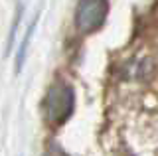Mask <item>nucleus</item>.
I'll list each match as a JSON object with an SVG mask.
<instances>
[{
	"label": "nucleus",
	"mask_w": 158,
	"mask_h": 156,
	"mask_svg": "<svg viewBox=\"0 0 158 156\" xmlns=\"http://www.w3.org/2000/svg\"><path fill=\"white\" fill-rule=\"evenodd\" d=\"M44 156H63V150L57 144H49L46 148V152H44Z\"/></svg>",
	"instance_id": "20e7f679"
},
{
	"label": "nucleus",
	"mask_w": 158,
	"mask_h": 156,
	"mask_svg": "<svg viewBox=\"0 0 158 156\" xmlns=\"http://www.w3.org/2000/svg\"><path fill=\"white\" fill-rule=\"evenodd\" d=\"M109 14L107 0H79L75 8V26L81 34L97 30Z\"/></svg>",
	"instance_id": "f03ea898"
},
{
	"label": "nucleus",
	"mask_w": 158,
	"mask_h": 156,
	"mask_svg": "<svg viewBox=\"0 0 158 156\" xmlns=\"http://www.w3.org/2000/svg\"><path fill=\"white\" fill-rule=\"evenodd\" d=\"M73 89L63 81H57L48 89L46 99H44V115L48 123L52 125H61L63 121L71 115L73 111Z\"/></svg>",
	"instance_id": "f257e3e1"
},
{
	"label": "nucleus",
	"mask_w": 158,
	"mask_h": 156,
	"mask_svg": "<svg viewBox=\"0 0 158 156\" xmlns=\"http://www.w3.org/2000/svg\"><path fill=\"white\" fill-rule=\"evenodd\" d=\"M36 24V22H34ZM34 24L28 28V34H26V38H24V42H22V47H20V53H18V69H22V63H24V57H26V50H28V42H30V36H32V30H34Z\"/></svg>",
	"instance_id": "7ed1b4c3"
}]
</instances>
